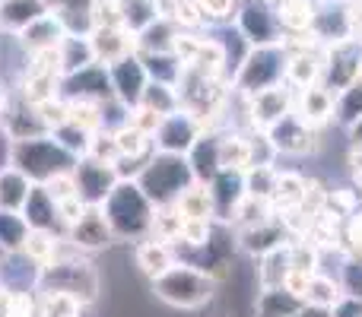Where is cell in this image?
Here are the masks:
<instances>
[{"label":"cell","instance_id":"20","mask_svg":"<svg viewBox=\"0 0 362 317\" xmlns=\"http://www.w3.org/2000/svg\"><path fill=\"white\" fill-rule=\"evenodd\" d=\"M64 35H67V25H64L61 13L48 10L45 16H38L35 23H29L19 32V42H23V48L29 54H35V51H45V48H57L64 42Z\"/></svg>","mask_w":362,"mask_h":317},{"label":"cell","instance_id":"49","mask_svg":"<svg viewBox=\"0 0 362 317\" xmlns=\"http://www.w3.org/2000/svg\"><path fill=\"white\" fill-rule=\"evenodd\" d=\"M331 314L334 317H362V299H356V295H344Z\"/></svg>","mask_w":362,"mask_h":317},{"label":"cell","instance_id":"28","mask_svg":"<svg viewBox=\"0 0 362 317\" xmlns=\"http://www.w3.org/2000/svg\"><path fill=\"white\" fill-rule=\"evenodd\" d=\"M219 168H229V172H245V168H251L248 131L219 133Z\"/></svg>","mask_w":362,"mask_h":317},{"label":"cell","instance_id":"37","mask_svg":"<svg viewBox=\"0 0 362 317\" xmlns=\"http://www.w3.org/2000/svg\"><path fill=\"white\" fill-rule=\"evenodd\" d=\"M29 235V222L23 219V213L0 210V251L4 254H19Z\"/></svg>","mask_w":362,"mask_h":317},{"label":"cell","instance_id":"26","mask_svg":"<svg viewBox=\"0 0 362 317\" xmlns=\"http://www.w3.org/2000/svg\"><path fill=\"white\" fill-rule=\"evenodd\" d=\"M45 13H48V0H0V29L19 35Z\"/></svg>","mask_w":362,"mask_h":317},{"label":"cell","instance_id":"19","mask_svg":"<svg viewBox=\"0 0 362 317\" xmlns=\"http://www.w3.org/2000/svg\"><path fill=\"white\" fill-rule=\"evenodd\" d=\"M185 159H187V165H191L194 181L210 184V181L223 172V168H219V133L216 131H204L197 140H194L191 150L185 152Z\"/></svg>","mask_w":362,"mask_h":317},{"label":"cell","instance_id":"9","mask_svg":"<svg viewBox=\"0 0 362 317\" xmlns=\"http://www.w3.org/2000/svg\"><path fill=\"white\" fill-rule=\"evenodd\" d=\"M235 25L251 48L283 42V25L280 16H276V6L270 0H245L235 13Z\"/></svg>","mask_w":362,"mask_h":317},{"label":"cell","instance_id":"53","mask_svg":"<svg viewBox=\"0 0 362 317\" xmlns=\"http://www.w3.org/2000/svg\"><path fill=\"white\" fill-rule=\"evenodd\" d=\"M359 80H362V70H359Z\"/></svg>","mask_w":362,"mask_h":317},{"label":"cell","instance_id":"15","mask_svg":"<svg viewBox=\"0 0 362 317\" xmlns=\"http://www.w3.org/2000/svg\"><path fill=\"white\" fill-rule=\"evenodd\" d=\"M67 241L74 244L80 254L83 251H102L115 241V232H112V225H108L102 206H86V213L67 229Z\"/></svg>","mask_w":362,"mask_h":317},{"label":"cell","instance_id":"33","mask_svg":"<svg viewBox=\"0 0 362 317\" xmlns=\"http://www.w3.org/2000/svg\"><path fill=\"white\" fill-rule=\"evenodd\" d=\"M89 64H99L93 54V44H89V35H74V32H67L61 42V70L64 76L67 73H76V70L89 67Z\"/></svg>","mask_w":362,"mask_h":317},{"label":"cell","instance_id":"14","mask_svg":"<svg viewBox=\"0 0 362 317\" xmlns=\"http://www.w3.org/2000/svg\"><path fill=\"white\" fill-rule=\"evenodd\" d=\"M108 80H112V92L121 105L137 108L140 99H144L146 83H150V73H146L140 54H127L121 61L108 64Z\"/></svg>","mask_w":362,"mask_h":317},{"label":"cell","instance_id":"7","mask_svg":"<svg viewBox=\"0 0 362 317\" xmlns=\"http://www.w3.org/2000/svg\"><path fill=\"white\" fill-rule=\"evenodd\" d=\"M245 102V124L248 131H270L276 121H283L296 105V89L289 83H276L255 95H242Z\"/></svg>","mask_w":362,"mask_h":317},{"label":"cell","instance_id":"42","mask_svg":"<svg viewBox=\"0 0 362 317\" xmlns=\"http://www.w3.org/2000/svg\"><path fill=\"white\" fill-rule=\"evenodd\" d=\"M276 174H280V168L276 165H251L245 168V191L251 193V197H261L270 203V197H274V187H276Z\"/></svg>","mask_w":362,"mask_h":317},{"label":"cell","instance_id":"12","mask_svg":"<svg viewBox=\"0 0 362 317\" xmlns=\"http://www.w3.org/2000/svg\"><path fill=\"white\" fill-rule=\"evenodd\" d=\"M286 241H293V235H289V229H286L280 213H270L267 219L248 225V229H235L238 251H245V254L255 257V261L264 254H270L274 248H280V244H286Z\"/></svg>","mask_w":362,"mask_h":317},{"label":"cell","instance_id":"32","mask_svg":"<svg viewBox=\"0 0 362 317\" xmlns=\"http://www.w3.org/2000/svg\"><path fill=\"white\" fill-rule=\"evenodd\" d=\"M118 13H121V25L127 32H134V35H140L146 25H153L163 16L159 0H118Z\"/></svg>","mask_w":362,"mask_h":317},{"label":"cell","instance_id":"41","mask_svg":"<svg viewBox=\"0 0 362 317\" xmlns=\"http://www.w3.org/2000/svg\"><path fill=\"white\" fill-rule=\"evenodd\" d=\"M61 80H64L61 73H29V70H25L23 99L29 102V105H38V102H45V99H54Z\"/></svg>","mask_w":362,"mask_h":317},{"label":"cell","instance_id":"10","mask_svg":"<svg viewBox=\"0 0 362 317\" xmlns=\"http://www.w3.org/2000/svg\"><path fill=\"white\" fill-rule=\"evenodd\" d=\"M267 137H270V143H274L276 156L302 159V156H315V152L321 150V131L308 127L296 112H289L283 121H276L267 131Z\"/></svg>","mask_w":362,"mask_h":317},{"label":"cell","instance_id":"13","mask_svg":"<svg viewBox=\"0 0 362 317\" xmlns=\"http://www.w3.org/2000/svg\"><path fill=\"white\" fill-rule=\"evenodd\" d=\"M74 178H76V193H80V200H83V203H89V206H99L102 200L112 193V187L121 181L118 172H115V165L99 162L93 156L76 159Z\"/></svg>","mask_w":362,"mask_h":317},{"label":"cell","instance_id":"22","mask_svg":"<svg viewBox=\"0 0 362 317\" xmlns=\"http://www.w3.org/2000/svg\"><path fill=\"white\" fill-rule=\"evenodd\" d=\"M134 257H137V270L146 276V280H156V276H163L165 270L172 267V263L178 261L175 257V248H172L169 241H163V238H144V241H137V251H134Z\"/></svg>","mask_w":362,"mask_h":317},{"label":"cell","instance_id":"6","mask_svg":"<svg viewBox=\"0 0 362 317\" xmlns=\"http://www.w3.org/2000/svg\"><path fill=\"white\" fill-rule=\"evenodd\" d=\"M38 289H57V292H70L89 305V301L99 295V273H95L93 263L86 261H67V257H57L54 263L38 270Z\"/></svg>","mask_w":362,"mask_h":317},{"label":"cell","instance_id":"21","mask_svg":"<svg viewBox=\"0 0 362 317\" xmlns=\"http://www.w3.org/2000/svg\"><path fill=\"white\" fill-rule=\"evenodd\" d=\"M305 193H308V178L296 168H280L276 174V187H274V197H270V210L274 213H289V210H302L305 203Z\"/></svg>","mask_w":362,"mask_h":317},{"label":"cell","instance_id":"40","mask_svg":"<svg viewBox=\"0 0 362 317\" xmlns=\"http://www.w3.org/2000/svg\"><path fill=\"white\" fill-rule=\"evenodd\" d=\"M140 54V51H137ZM140 61H144L146 73H150V80H159V83H172V86H178L181 83V73H185V64L178 61L175 54H140Z\"/></svg>","mask_w":362,"mask_h":317},{"label":"cell","instance_id":"24","mask_svg":"<svg viewBox=\"0 0 362 317\" xmlns=\"http://www.w3.org/2000/svg\"><path fill=\"white\" fill-rule=\"evenodd\" d=\"M325 73V51H302L286 57V83L293 89H308L321 83Z\"/></svg>","mask_w":362,"mask_h":317},{"label":"cell","instance_id":"48","mask_svg":"<svg viewBox=\"0 0 362 317\" xmlns=\"http://www.w3.org/2000/svg\"><path fill=\"white\" fill-rule=\"evenodd\" d=\"M346 165H350L356 184H362V143H356V140H350V146H346Z\"/></svg>","mask_w":362,"mask_h":317},{"label":"cell","instance_id":"5","mask_svg":"<svg viewBox=\"0 0 362 317\" xmlns=\"http://www.w3.org/2000/svg\"><path fill=\"white\" fill-rule=\"evenodd\" d=\"M286 48L283 42L276 44H255L245 54V61L238 64V70L232 73V92L235 95H255L267 86L286 83Z\"/></svg>","mask_w":362,"mask_h":317},{"label":"cell","instance_id":"39","mask_svg":"<svg viewBox=\"0 0 362 317\" xmlns=\"http://www.w3.org/2000/svg\"><path fill=\"white\" fill-rule=\"evenodd\" d=\"M83 301L70 292H57V289H45L42 301H38V317H80Z\"/></svg>","mask_w":362,"mask_h":317},{"label":"cell","instance_id":"45","mask_svg":"<svg viewBox=\"0 0 362 317\" xmlns=\"http://www.w3.org/2000/svg\"><path fill=\"white\" fill-rule=\"evenodd\" d=\"M344 251L346 257H362V210L344 222Z\"/></svg>","mask_w":362,"mask_h":317},{"label":"cell","instance_id":"35","mask_svg":"<svg viewBox=\"0 0 362 317\" xmlns=\"http://www.w3.org/2000/svg\"><path fill=\"white\" fill-rule=\"evenodd\" d=\"M115 133V143H118V150H121V156H127V159H150L153 152H156V146H153V137L150 133H144L140 127H134L131 121L127 124H121L118 131H112Z\"/></svg>","mask_w":362,"mask_h":317},{"label":"cell","instance_id":"51","mask_svg":"<svg viewBox=\"0 0 362 317\" xmlns=\"http://www.w3.org/2000/svg\"><path fill=\"white\" fill-rule=\"evenodd\" d=\"M346 137L356 140V143H362V121H356V124H353L350 131H346Z\"/></svg>","mask_w":362,"mask_h":317},{"label":"cell","instance_id":"17","mask_svg":"<svg viewBox=\"0 0 362 317\" xmlns=\"http://www.w3.org/2000/svg\"><path fill=\"white\" fill-rule=\"evenodd\" d=\"M89 44H93V54L99 64H115L127 54H137V35L127 32L124 25H95L89 32Z\"/></svg>","mask_w":362,"mask_h":317},{"label":"cell","instance_id":"38","mask_svg":"<svg viewBox=\"0 0 362 317\" xmlns=\"http://www.w3.org/2000/svg\"><path fill=\"white\" fill-rule=\"evenodd\" d=\"M140 105L153 108L156 114H172L181 108V95H178V86H172V83H159V80H150L144 89V99H140Z\"/></svg>","mask_w":362,"mask_h":317},{"label":"cell","instance_id":"30","mask_svg":"<svg viewBox=\"0 0 362 317\" xmlns=\"http://www.w3.org/2000/svg\"><path fill=\"white\" fill-rule=\"evenodd\" d=\"M346 295L344 289V280L340 276H331V273H312L308 280V289H305V301L308 305H318V308H337V301Z\"/></svg>","mask_w":362,"mask_h":317},{"label":"cell","instance_id":"8","mask_svg":"<svg viewBox=\"0 0 362 317\" xmlns=\"http://www.w3.org/2000/svg\"><path fill=\"white\" fill-rule=\"evenodd\" d=\"M359 70H362V38L350 35L334 44H325V73H321V83L334 95L344 92L346 86H353L359 80Z\"/></svg>","mask_w":362,"mask_h":317},{"label":"cell","instance_id":"36","mask_svg":"<svg viewBox=\"0 0 362 317\" xmlns=\"http://www.w3.org/2000/svg\"><path fill=\"white\" fill-rule=\"evenodd\" d=\"M175 206L181 210L185 219H213V197L210 187L194 181L187 191H181V197L175 200Z\"/></svg>","mask_w":362,"mask_h":317},{"label":"cell","instance_id":"27","mask_svg":"<svg viewBox=\"0 0 362 317\" xmlns=\"http://www.w3.org/2000/svg\"><path fill=\"white\" fill-rule=\"evenodd\" d=\"M29 191H32V178L25 172H19L16 165L0 168V210L23 213Z\"/></svg>","mask_w":362,"mask_h":317},{"label":"cell","instance_id":"34","mask_svg":"<svg viewBox=\"0 0 362 317\" xmlns=\"http://www.w3.org/2000/svg\"><path fill=\"white\" fill-rule=\"evenodd\" d=\"M356 121H362V80L334 95V124L340 131H350Z\"/></svg>","mask_w":362,"mask_h":317},{"label":"cell","instance_id":"1","mask_svg":"<svg viewBox=\"0 0 362 317\" xmlns=\"http://www.w3.org/2000/svg\"><path fill=\"white\" fill-rule=\"evenodd\" d=\"M99 206L105 213L108 225H112L115 238H121V241H144L153 235L156 203L144 193L137 178H121Z\"/></svg>","mask_w":362,"mask_h":317},{"label":"cell","instance_id":"50","mask_svg":"<svg viewBox=\"0 0 362 317\" xmlns=\"http://www.w3.org/2000/svg\"><path fill=\"white\" fill-rule=\"evenodd\" d=\"M289 317H334V314H331V308H318V305H308V301H305L299 311L289 314Z\"/></svg>","mask_w":362,"mask_h":317},{"label":"cell","instance_id":"47","mask_svg":"<svg viewBox=\"0 0 362 317\" xmlns=\"http://www.w3.org/2000/svg\"><path fill=\"white\" fill-rule=\"evenodd\" d=\"M45 187H48V193L57 200V203H61V200H70V197H80V193H76V178H74V172L54 174V178L45 181Z\"/></svg>","mask_w":362,"mask_h":317},{"label":"cell","instance_id":"29","mask_svg":"<svg viewBox=\"0 0 362 317\" xmlns=\"http://www.w3.org/2000/svg\"><path fill=\"white\" fill-rule=\"evenodd\" d=\"M289 273V241L280 244V248H274L270 254L257 257V289H274V286H283V280H286Z\"/></svg>","mask_w":362,"mask_h":317},{"label":"cell","instance_id":"16","mask_svg":"<svg viewBox=\"0 0 362 317\" xmlns=\"http://www.w3.org/2000/svg\"><path fill=\"white\" fill-rule=\"evenodd\" d=\"M206 187H210V197H213V219H216L219 225H229L235 206L242 203L245 193H248L245 191V172H229V168H223Z\"/></svg>","mask_w":362,"mask_h":317},{"label":"cell","instance_id":"44","mask_svg":"<svg viewBox=\"0 0 362 317\" xmlns=\"http://www.w3.org/2000/svg\"><path fill=\"white\" fill-rule=\"evenodd\" d=\"M238 0H197L200 13H204L206 23H232L238 13Z\"/></svg>","mask_w":362,"mask_h":317},{"label":"cell","instance_id":"52","mask_svg":"<svg viewBox=\"0 0 362 317\" xmlns=\"http://www.w3.org/2000/svg\"><path fill=\"white\" fill-rule=\"evenodd\" d=\"M4 108H6V92L0 89V114H4Z\"/></svg>","mask_w":362,"mask_h":317},{"label":"cell","instance_id":"31","mask_svg":"<svg viewBox=\"0 0 362 317\" xmlns=\"http://www.w3.org/2000/svg\"><path fill=\"white\" fill-rule=\"evenodd\" d=\"M276 16H280L283 32H302L312 29L315 16H318V4L315 0H276Z\"/></svg>","mask_w":362,"mask_h":317},{"label":"cell","instance_id":"18","mask_svg":"<svg viewBox=\"0 0 362 317\" xmlns=\"http://www.w3.org/2000/svg\"><path fill=\"white\" fill-rule=\"evenodd\" d=\"M293 112L305 121L315 131H325L327 124H334V92L325 83H315L308 89H296V105Z\"/></svg>","mask_w":362,"mask_h":317},{"label":"cell","instance_id":"3","mask_svg":"<svg viewBox=\"0 0 362 317\" xmlns=\"http://www.w3.org/2000/svg\"><path fill=\"white\" fill-rule=\"evenodd\" d=\"M10 165H16L19 172H25L38 184H45L48 178H54L61 172H74L76 156L64 150L51 133H42V137H29V140H13Z\"/></svg>","mask_w":362,"mask_h":317},{"label":"cell","instance_id":"11","mask_svg":"<svg viewBox=\"0 0 362 317\" xmlns=\"http://www.w3.org/2000/svg\"><path fill=\"white\" fill-rule=\"evenodd\" d=\"M200 133H204V124H200L191 112L178 108V112L165 114V118L159 121L156 133H153V146H156L159 152H178V156H185Z\"/></svg>","mask_w":362,"mask_h":317},{"label":"cell","instance_id":"4","mask_svg":"<svg viewBox=\"0 0 362 317\" xmlns=\"http://www.w3.org/2000/svg\"><path fill=\"white\" fill-rule=\"evenodd\" d=\"M137 184L144 187V193L156 206H169L181 197V191H187V187L194 184V174H191V165H187L185 156L156 150L146 159V165L140 168Z\"/></svg>","mask_w":362,"mask_h":317},{"label":"cell","instance_id":"23","mask_svg":"<svg viewBox=\"0 0 362 317\" xmlns=\"http://www.w3.org/2000/svg\"><path fill=\"white\" fill-rule=\"evenodd\" d=\"M23 219L29 222V229H51V232H54V222H61L57 200L51 197L45 184H32L25 206H23Z\"/></svg>","mask_w":362,"mask_h":317},{"label":"cell","instance_id":"2","mask_svg":"<svg viewBox=\"0 0 362 317\" xmlns=\"http://www.w3.org/2000/svg\"><path fill=\"white\" fill-rule=\"evenodd\" d=\"M219 282L213 280L206 270L194 267V263L175 261L163 276L150 280V289L163 305L175 308V311H197V308H206L216 295Z\"/></svg>","mask_w":362,"mask_h":317},{"label":"cell","instance_id":"25","mask_svg":"<svg viewBox=\"0 0 362 317\" xmlns=\"http://www.w3.org/2000/svg\"><path fill=\"white\" fill-rule=\"evenodd\" d=\"M305 305V299H299L296 292H289L286 286L274 289H257L255 295V317H289Z\"/></svg>","mask_w":362,"mask_h":317},{"label":"cell","instance_id":"43","mask_svg":"<svg viewBox=\"0 0 362 317\" xmlns=\"http://www.w3.org/2000/svg\"><path fill=\"white\" fill-rule=\"evenodd\" d=\"M35 114H38V121H42V127L45 131H57V127H64L70 121V102L67 99H45V102H38L35 105Z\"/></svg>","mask_w":362,"mask_h":317},{"label":"cell","instance_id":"46","mask_svg":"<svg viewBox=\"0 0 362 317\" xmlns=\"http://www.w3.org/2000/svg\"><path fill=\"white\" fill-rule=\"evenodd\" d=\"M340 280H344L346 295L362 299V257H346L344 270H340Z\"/></svg>","mask_w":362,"mask_h":317},{"label":"cell","instance_id":"54","mask_svg":"<svg viewBox=\"0 0 362 317\" xmlns=\"http://www.w3.org/2000/svg\"><path fill=\"white\" fill-rule=\"evenodd\" d=\"M270 4H276V0H270Z\"/></svg>","mask_w":362,"mask_h":317}]
</instances>
